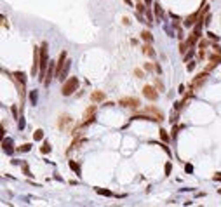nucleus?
Here are the masks:
<instances>
[{
  "instance_id": "nucleus-43",
  "label": "nucleus",
  "mask_w": 221,
  "mask_h": 207,
  "mask_svg": "<svg viewBox=\"0 0 221 207\" xmlns=\"http://www.w3.org/2000/svg\"><path fill=\"white\" fill-rule=\"evenodd\" d=\"M12 115H14L16 118H19V117H18V106H12Z\"/></svg>"
},
{
  "instance_id": "nucleus-38",
  "label": "nucleus",
  "mask_w": 221,
  "mask_h": 207,
  "mask_svg": "<svg viewBox=\"0 0 221 207\" xmlns=\"http://www.w3.org/2000/svg\"><path fill=\"white\" fill-rule=\"evenodd\" d=\"M23 171H24V174H26V176H31V172H30V169H28L26 164H23Z\"/></svg>"
},
{
  "instance_id": "nucleus-9",
  "label": "nucleus",
  "mask_w": 221,
  "mask_h": 207,
  "mask_svg": "<svg viewBox=\"0 0 221 207\" xmlns=\"http://www.w3.org/2000/svg\"><path fill=\"white\" fill-rule=\"evenodd\" d=\"M73 124V118H71L70 115H61L59 120H58V127L59 129H65V131H68V127Z\"/></svg>"
},
{
  "instance_id": "nucleus-4",
  "label": "nucleus",
  "mask_w": 221,
  "mask_h": 207,
  "mask_svg": "<svg viewBox=\"0 0 221 207\" xmlns=\"http://www.w3.org/2000/svg\"><path fill=\"white\" fill-rule=\"evenodd\" d=\"M40 73V47H33V64H31V77Z\"/></svg>"
},
{
  "instance_id": "nucleus-14",
  "label": "nucleus",
  "mask_w": 221,
  "mask_h": 207,
  "mask_svg": "<svg viewBox=\"0 0 221 207\" xmlns=\"http://www.w3.org/2000/svg\"><path fill=\"white\" fill-rule=\"evenodd\" d=\"M2 150H4L5 153H9V155L14 152V148H12V139H10V138H5V136H4V139H2Z\"/></svg>"
},
{
  "instance_id": "nucleus-31",
  "label": "nucleus",
  "mask_w": 221,
  "mask_h": 207,
  "mask_svg": "<svg viewBox=\"0 0 221 207\" xmlns=\"http://www.w3.org/2000/svg\"><path fill=\"white\" fill-rule=\"evenodd\" d=\"M176 136H178V125L172 124V131H171V138L172 139H176Z\"/></svg>"
},
{
  "instance_id": "nucleus-16",
  "label": "nucleus",
  "mask_w": 221,
  "mask_h": 207,
  "mask_svg": "<svg viewBox=\"0 0 221 207\" xmlns=\"http://www.w3.org/2000/svg\"><path fill=\"white\" fill-rule=\"evenodd\" d=\"M141 38H143V40L145 42H153V35H151V31H148V30H143L141 31Z\"/></svg>"
},
{
  "instance_id": "nucleus-32",
  "label": "nucleus",
  "mask_w": 221,
  "mask_h": 207,
  "mask_svg": "<svg viewBox=\"0 0 221 207\" xmlns=\"http://www.w3.org/2000/svg\"><path fill=\"white\" fill-rule=\"evenodd\" d=\"M186 49H190L186 42H185V44H181V45H179V52H181V54H186Z\"/></svg>"
},
{
  "instance_id": "nucleus-25",
  "label": "nucleus",
  "mask_w": 221,
  "mask_h": 207,
  "mask_svg": "<svg viewBox=\"0 0 221 207\" xmlns=\"http://www.w3.org/2000/svg\"><path fill=\"white\" fill-rule=\"evenodd\" d=\"M96 191H98L99 195H105V197H111V191H110V190H103V188H96Z\"/></svg>"
},
{
  "instance_id": "nucleus-34",
  "label": "nucleus",
  "mask_w": 221,
  "mask_h": 207,
  "mask_svg": "<svg viewBox=\"0 0 221 207\" xmlns=\"http://www.w3.org/2000/svg\"><path fill=\"white\" fill-rule=\"evenodd\" d=\"M145 14H146V18H148V23H153V14H151V10L146 9V12H145Z\"/></svg>"
},
{
  "instance_id": "nucleus-2",
  "label": "nucleus",
  "mask_w": 221,
  "mask_h": 207,
  "mask_svg": "<svg viewBox=\"0 0 221 207\" xmlns=\"http://www.w3.org/2000/svg\"><path fill=\"white\" fill-rule=\"evenodd\" d=\"M77 89H79V78L77 77H68L61 85V94L63 96H71Z\"/></svg>"
},
{
  "instance_id": "nucleus-20",
  "label": "nucleus",
  "mask_w": 221,
  "mask_h": 207,
  "mask_svg": "<svg viewBox=\"0 0 221 207\" xmlns=\"http://www.w3.org/2000/svg\"><path fill=\"white\" fill-rule=\"evenodd\" d=\"M33 139H35V141H42V139H44V131H42V129H37V131L33 132Z\"/></svg>"
},
{
  "instance_id": "nucleus-7",
  "label": "nucleus",
  "mask_w": 221,
  "mask_h": 207,
  "mask_svg": "<svg viewBox=\"0 0 221 207\" xmlns=\"http://www.w3.org/2000/svg\"><path fill=\"white\" fill-rule=\"evenodd\" d=\"M143 96H145L146 99H150V101H157L159 91H157V87H153V85H145V87H143Z\"/></svg>"
},
{
  "instance_id": "nucleus-39",
  "label": "nucleus",
  "mask_w": 221,
  "mask_h": 207,
  "mask_svg": "<svg viewBox=\"0 0 221 207\" xmlns=\"http://www.w3.org/2000/svg\"><path fill=\"white\" fill-rule=\"evenodd\" d=\"M195 64H197L195 61H190V64H186V68H188V72H191V70L195 68Z\"/></svg>"
},
{
  "instance_id": "nucleus-24",
  "label": "nucleus",
  "mask_w": 221,
  "mask_h": 207,
  "mask_svg": "<svg viewBox=\"0 0 221 207\" xmlns=\"http://www.w3.org/2000/svg\"><path fill=\"white\" fill-rule=\"evenodd\" d=\"M153 7H155V16H157V19H159V18H160V16H162V9H160V4H159V2H155V4H153Z\"/></svg>"
},
{
  "instance_id": "nucleus-27",
  "label": "nucleus",
  "mask_w": 221,
  "mask_h": 207,
  "mask_svg": "<svg viewBox=\"0 0 221 207\" xmlns=\"http://www.w3.org/2000/svg\"><path fill=\"white\" fill-rule=\"evenodd\" d=\"M155 87H157V91H160V92H164V89H165V87H164V84H162L159 78L155 80Z\"/></svg>"
},
{
  "instance_id": "nucleus-29",
  "label": "nucleus",
  "mask_w": 221,
  "mask_h": 207,
  "mask_svg": "<svg viewBox=\"0 0 221 207\" xmlns=\"http://www.w3.org/2000/svg\"><path fill=\"white\" fill-rule=\"evenodd\" d=\"M164 171H165V176H169V174H171V171H172V164H171V162H167V164H165Z\"/></svg>"
},
{
  "instance_id": "nucleus-44",
  "label": "nucleus",
  "mask_w": 221,
  "mask_h": 207,
  "mask_svg": "<svg viewBox=\"0 0 221 207\" xmlns=\"http://www.w3.org/2000/svg\"><path fill=\"white\" fill-rule=\"evenodd\" d=\"M214 181H220L221 183V172H216V174H214Z\"/></svg>"
},
{
  "instance_id": "nucleus-23",
  "label": "nucleus",
  "mask_w": 221,
  "mask_h": 207,
  "mask_svg": "<svg viewBox=\"0 0 221 207\" xmlns=\"http://www.w3.org/2000/svg\"><path fill=\"white\" fill-rule=\"evenodd\" d=\"M30 150H31L30 143H24V145H21L19 148H18V152H21V153H26V152H30Z\"/></svg>"
},
{
  "instance_id": "nucleus-21",
  "label": "nucleus",
  "mask_w": 221,
  "mask_h": 207,
  "mask_svg": "<svg viewBox=\"0 0 221 207\" xmlns=\"http://www.w3.org/2000/svg\"><path fill=\"white\" fill-rule=\"evenodd\" d=\"M37 101H39V94H37V91H31V92H30V103L35 106Z\"/></svg>"
},
{
  "instance_id": "nucleus-36",
  "label": "nucleus",
  "mask_w": 221,
  "mask_h": 207,
  "mask_svg": "<svg viewBox=\"0 0 221 207\" xmlns=\"http://www.w3.org/2000/svg\"><path fill=\"white\" fill-rule=\"evenodd\" d=\"M207 45H209V42H207V40H200V42H199V47H200V49L207 47Z\"/></svg>"
},
{
  "instance_id": "nucleus-26",
  "label": "nucleus",
  "mask_w": 221,
  "mask_h": 207,
  "mask_svg": "<svg viewBox=\"0 0 221 207\" xmlns=\"http://www.w3.org/2000/svg\"><path fill=\"white\" fill-rule=\"evenodd\" d=\"M145 72H153L155 70V63H145Z\"/></svg>"
},
{
  "instance_id": "nucleus-28",
  "label": "nucleus",
  "mask_w": 221,
  "mask_h": 207,
  "mask_svg": "<svg viewBox=\"0 0 221 207\" xmlns=\"http://www.w3.org/2000/svg\"><path fill=\"white\" fill-rule=\"evenodd\" d=\"M160 139H162V141H165V143L169 141V136H167V131H164V129H160Z\"/></svg>"
},
{
  "instance_id": "nucleus-5",
  "label": "nucleus",
  "mask_w": 221,
  "mask_h": 207,
  "mask_svg": "<svg viewBox=\"0 0 221 207\" xmlns=\"http://www.w3.org/2000/svg\"><path fill=\"white\" fill-rule=\"evenodd\" d=\"M119 104L124 106V108H132V110H138L141 106V101L138 98H120L119 99Z\"/></svg>"
},
{
  "instance_id": "nucleus-17",
  "label": "nucleus",
  "mask_w": 221,
  "mask_h": 207,
  "mask_svg": "<svg viewBox=\"0 0 221 207\" xmlns=\"http://www.w3.org/2000/svg\"><path fill=\"white\" fill-rule=\"evenodd\" d=\"M68 166H70V169L77 174V176H80V166H79L75 160H70V162H68Z\"/></svg>"
},
{
  "instance_id": "nucleus-1",
  "label": "nucleus",
  "mask_w": 221,
  "mask_h": 207,
  "mask_svg": "<svg viewBox=\"0 0 221 207\" xmlns=\"http://www.w3.org/2000/svg\"><path fill=\"white\" fill-rule=\"evenodd\" d=\"M49 68V56H47V44L40 45V73H39V80H45V73Z\"/></svg>"
},
{
  "instance_id": "nucleus-8",
  "label": "nucleus",
  "mask_w": 221,
  "mask_h": 207,
  "mask_svg": "<svg viewBox=\"0 0 221 207\" xmlns=\"http://www.w3.org/2000/svg\"><path fill=\"white\" fill-rule=\"evenodd\" d=\"M94 104H96V103H94ZM94 104L89 106V108L84 112V117H82V118H84V125H89L90 122L94 120V113H96V106H94Z\"/></svg>"
},
{
  "instance_id": "nucleus-19",
  "label": "nucleus",
  "mask_w": 221,
  "mask_h": 207,
  "mask_svg": "<svg viewBox=\"0 0 221 207\" xmlns=\"http://www.w3.org/2000/svg\"><path fill=\"white\" fill-rule=\"evenodd\" d=\"M14 78H16L19 84L26 85V77H24V73H23V72H16V73H14Z\"/></svg>"
},
{
  "instance_id": "nucleus-35",
  "label": "nucleus",
  "mask_w": 221,
  "mask_h": 207,
  "mask_svg": "<svg viewBox=\"0 0 221 207\" xmlns=\"http://www.w3.org/2000/svg\"><path fill=\"white\" fill-rule=\"evenodd\" d=\"M207 37H209V38H211V40H220V37H218V35H214V33H212V31H207Z\"/></svg>"
},
{
  "instance_id": "nucleus-46",
  "label": "nucleus",
  "mask_w": 221,
  "mask_h": 207,
  "mask_svg": "<svg viewBox=\"0 0 221 207\" xmlns=\"http://www.w3.org/2000/svg\"><path fill=\"white\" fill-rule=\"evenodd\" d=\"M143 2H145L146 5H150V4H151V0H143Z\"/></svg>"
},
{
  "instance_id": "nucleus-12",
  "label": "nucleus",
  "mask_w": 221,
  "mask_h": 207,
  "mask_svg": "<svg viewBox=\"0 0 221 207\" xmlns=\"http://www.w3.org/2000/svg\"><path fill=\"white\" fill-rule=\"evenodd\" d=\"M105 99H106V94L105 91H94V92L90 94V101L92 103H105Z\"/></svg>"
},
{
  "instance_id": "nucleus-37",
  "label": "nucleus",
  "mask_w": 221,
  "mask_h": 207,
  "mask_svg": "<svg viewBox=\"0 0 221 207\" xmlns=\"http://www.w3.org/2000/svg\"><path fill=\"white\" fill-rule=\"evenodd\" d=\"M185 171L186 172H193V166L191 164H185Z\"/></svg>"
},
{
  "instance_id": "nucleus-22",
  "label": "nucleus",
  "mask_w": 221,
  "mask_h": 207,
  "mask_svg": "<svg viewBox=\"0 0 221 207\" xmlns=\"http://www.w3.org/2000/svg\"><path fill=\"white\" fill-rule=\"evenodd\" d=\"M146 7H148V5H146L145 2H138V5H136V10L143 14V12H146Z\"/></svg>"
},
{
  "instance_id": "nucleus-42",
  "label": "nucleus",
  "mask_w": 221,
  "mask_h": 207,
  "mask_svg": "<svg viewBox=\"0 0 221 207\" xmlns=\"http://www.w3.org/2000/svg\"><path fill=\"white\" fill-rule=\"evenodd\" d=\"M212 49H214V52H220V54H221V47L218 45V44H214V45H212Z\"/></svg>"
},
{
  "instance_id": "nucleus-15",
  "label": "nucleus",
  "mask_w": 221,
  "mask_h": 207,
  "mask_svg": "<svg viewBox=\"0 0 221 207\" xmlns=\"http://www.w3.org/2000/svg\"><path fill=\"white\" fill-rule=\"evenodd\" d=\"M143 54H145V56H148V58H155V54H157V52H155V49L151 47L150 42H145V45H143Z\"/></svg>"
},
{
  "instance_id": "nucleus-10",
  "label": "nucleus",
  "mask_w": 221,
  "mask_h": 207,
  "mask_svg": "<svg viewBox=\"0 0 221 207\" xmlns=\"http://www.w3.org/2000/svg\"><path fill=\"white\" fill-rule=\"evenodd\" d=\"M209 61H211V63H209V64H207V68H205L207 72H211L214 66L221 64V54H220V52H216V54H211V56H209Z\"/></svg>"
},
{
  "instance_id": "nucleus-40",
  "label": "nucleus",
  "mask_w": 221,
  "mask_h": 207,
  "mask_svg": "<svg viewBox=\"0 0 221 207\" xmlns=\"http://www.w3.org/2000/svg\"><path fill=\"white\" fill-rule=\"evenodd\" d=\"M19 129H21V131L24 129V118H23V115L19 117Z\"/></svg>"
},
{
  "instance_id": "nucleus-11",
  "label": "nucleus",
  "mask_w": 221,
  "mask_h": 207,
  "mask_svg": "<svg viewBox=\"0 0 221 207\" xmlns=\"http://www.w3.org/2000/svg\"><path fill=\"white\" fill-rule=\"evenodd\" d=\"M199 18H200V10H197V12L190 14L186 19L183 21V24H185V26H188V28H190V26H195V24H197V21H199Z\"/></svg>"
},
{
  "instance_id": "nucleus-33",
  "label": "nucleus",
  "mask_w": 221,
  "mask_h": 207,
  "mask_svg": "<svg viewBox=\"0 0 221 207\" xmlns=\"http://www.w3.org/2000/svg\"><path fill=\"white\" fill-rule=\"evenodd\" d=\"M134 75H136V78H143V77H145L143 70H139V68H136V70H134Z\"/></svg>"
},
{
  "instance_id": "nucleus-6",
  "label": "nucleus",
  "mask_w": 221,
  "mask_h": 207,
  "mask_svg": "<svg viewBox=\"0 0 221 207\" xmlns=\"http://www.w3.org/2000/svg\"><path fill=\"white\" fill-rule=\"evenodd\" d=\"M66 61H68V52L63 51L59 54V58H58V61H56V77H58V78H59V75H61V72H63Z\"/></svg>"
},
{
  "instance_id": "nucleus-3",
  "label": "nucleus",
  "mask_w": 221,
  "mask_h": 207,
  "mask_svg": "<svg viewBox=\"0 0 221 207\" xmlns=\"http://www.w3.org/2000/svg\"><path fill=\"white\" fill-rule=\"evenodd\" d=\"M207 77H209V72L207 70H204L202 73H199L193 80H191L190 84H188V89H190V92H195V91H199L202 85L205 84V80H207Z\"/></svg>"
},
{
  "instance_id": "nucleus-41",
  "label": "nucleus",
  "mask_w": 221,
  "mask_h": 207,
  "mask_svg": "<svg viewBox=\"0 0 221 207\" xmlns=\"http://www.w3.org/2000/svg\"><path fill=\"white\" fill-rule=\"evenodd\" d=\"M191 56H193V51H188V54H185V61L191 59Z\"/></svg>"
},
{
  "instance_id": "nucleus-13",
  "label": "nucleus",
  "mask_w": 221,
  "mask_h": 207,
  "mask_svg": "<svg viewBox=\"0 0 221 207\" xmlns=\"http://www.w3.org/2000/svg\"><path fill=\"white\" fill-rule=\"evenodd\" d=\"M143 112H145V113H151V115H155V117L159 118V122H162V120H164V113H162L159 108H155V106H146V108H145Z\"/></svg>"
},
{
  "instance_id": "nucleus-30",
  "label": "nucleus",
  "mask_w": 221,
  "mask_h": 207,
  "mask_svg": "<svg viewBox=\"0 0 221 207\" xmlns=\"http://www.w3.org/2000/svg\"><path fill=\"white\" fill-rule=\"evenodd\" d=\"M176 122H178V110H176V112L172 110V113H171V124H176Z\"/></svg>"
},
{
  "instance_id": "nucleus-45",
  "label": "nucleus",
  "mask_w": 221,
  "mask_h": 207,
  "mask_svg": "<svg viewBox=\"0 0 221 207\" xmlns=\"http://www.w3.org/2000/svg\"><path fill=\"white\" fill-rule=\"evenodd\" d=\"M155 72L162 75V68H160V64H157V63H155Z\"/></svg>"
},
{
  "instance_id": "nucleus-18",
  "label": "nucleus",
  "mask_w": 221,
  "mask_h": 207,
  "mask_svg": "<svg viewBox=\"0 0 221 207\" xmlns=\"http://www.w3.org/2000/svg\"><path fill=\"white\" fill-rule=\"evenodd\" d=\"M50 150H52V146L49 145V141H44V145L40 146V153L42 155H47V153H50Z\"/></svg>"
}]
</instances>
